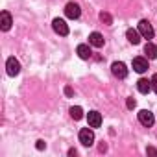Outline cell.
I'll return each instance as SVG.
<instances>
[{"label":"cell","instance_id":"20","mask_svg":"<svg viewBox=\"0 0 157 157\" xmlns=\"http://www.w3.org/2000/svg\"><path fill=\"white\" fill-rule=\"evenodd\" d=\"M35 148H37V150H44V148H46V144H44V140H37V144H35Z\"/></svg>","mask_w":157,"mask_h":157},{"label":"cell","instance_id":"22","mask_svg":"<svg viewBox=\"0 0 157 157\" xmlns=\"http://www.w3.org/2000/svg\"><path fill=\"white\" fill-rule=\"evenodd\" d=\"M65 94H67V96H72V89H70V87H65Z\"/></svg>","mask_w":157,"mask_h":157},{"label":"cell","instance_id":"7","mask_svg":"<svg viewBox=\"0 0 157 157\" xmlns=\"http://www.w3.org/2000/svg\"><path fill=\"white\" fill-rule=\"evenodd\" d=\"M6 70H8L10 76H17V74L21 72V63H19V59L10 57V59L6 61Z\"/></svg>","mask_w":157,"mask_h":157},{"label":"cell","instance_id":"21","mask_svg":"<svg viewBox=\"0 0 157 157\" xmlns=\"http://www.w3.org/2000/svg\"><path fill=\"white\" fill-rule=\"evenodd\" d=\"M146 151H148L150 155H157V150H155V148H151V146H148V150H146Z\"/></svg>","mask_w":157,"mask_h":157},{"label":"cell","instance_id":"10","mask_svg":"<svg viewBox=\"0 0 157 157\" xmlns=\"http://www.w3.org/2000/svg\"><path fill=\"white\" fill-rule=\"evenodd\" d=\"M11 24H13V21H11L10 11H2V13H0V28H2L4 32H8L11 28Z\"/></svg>","mask_w":157,"mask_h":157},{"label":"cell","instance_id":"1","mask_svg":"<svg viewBox=\"0 0 157 157\" xmlns=\"http://www.w3.org/2000/svg\"><path fill=\"white\" fill-rule=\"evenodd\" d=\"M139 33L144 37V39H153V35H155V32H153V26L146 21V19H142L140 22H139Z\"/></svg>","mask_w":157,"mask_h":157},{"label":"cell","instance_id":"2","mask_svg":"<svg viewBox=\"0 0 157 157\" xmlns=\"http://www.w3.org/2000/svg\"><path fill=\"white\" fill-rule=\"evenodd\" d=\"M80 142H82L83 146H93V144H94V133H93L91 126L80 129Z\"/></svg>","mask_w":157,"mask_h":157},{"label":"cell","instance_id":"19","mask_svg":"<svg viewBox=\"0 0 157 157\" xmlns=\"http://www.w3.org/2000/svg\"><path fill=\"white\" fill-rule=\"evenodd\" d=\"M151 89L155 91V94H157V74H153L151 76Z\"/></svg>","mask_w":157,"mask_h":157},{"label":"cell","instance_id":"3","mask_svg":"<svg viewBox=\"0 0 157 157\" xmlns=\"http://www.w3.org/2000/svg\"><path fill=\"white\" fill-rule=\"evenodd\" d=\"M139 122H140L142 126H146V128H151V126H153V122H155V117H153V113H151V111L142 109V111H139Z\"/></svg>","mask_w":157,"mask_h":157},{"label":"cell","instance_id":"18","mask_svg":"<svg viewBox=\"0 0 157 157\" xmlns=\"http://www.w3.org/2000/svg\"><path fill=\"white\" fill-rule=\"evenodd\" d=\"M126 105H128V109H135V105H137V102H135L133 98H128V100H126Z\"/></svg>","mask_w":157,"mask_h":157},{"label":"cell","instance_id":"23","mask_svg":"<svg viewBox=\"0 0 157 157\" xmlns=\"http://www.w3.org/2000/svg\"><path fill=\"white\" fill-rule=\"evenodd\" d=\"M76 153H78V151H76L74 148H70V150H68V155H76Z\"/></svg>","mask_w":157,"mask_h":157},{"label":"cell","instance_id":"5","mask_svg":"<svg viewBox=\"0 0 157 157\" xmlns=\"http://www.w3.org/2000/svg\"><path fill=\"white\" fill-rule=\"evenodd\" d=\"M65 15H67L68 19H80L82 10H80V6H78L76 2H68V4L65 6Z\"/></svg>","mask_w":157,"mask_h":157},{"label":"cell","instance_id":"16","mask_svg":"<svg viewBox=\"0 0 157 157\" xmlns=\"http://www.w3.org/2000/svg\"><path fill=\"white\" fill-rule=\"evenodd\" d=\"M70 117H72L74 120H80V118H83V109H82L80 105L70 107Z\"/></svg>","mask_w":157,"mask_h":157},{"label":"cell","instance_id":"6","mask_svg":"<svg viewBox=\"0 0 157 157\" xmlns=\"http://www.w3.org/2000/svg\"><path fill=\"white\" fill-rule=\"evenodd\" d=\"M52 28H54V32L57 33V35H68V26H67V22L63 21V19H54L52 21Z\"/></svg>","mask_w":157,"mask_h":157},{"label":"cell","instance_id":"8","mask_svg":"<svg viewBox=\"0 0 157 157\" xmlns=\"http://www.w3.org/2000/svg\"><path fill=\"white\" fill-rule=\"evenodd\" d=\"M133 70L139 72V74L146 72V70H148V59H146V57H135V59H133Z\"/></svg>","mask_w":157,"mask_h":157},{"label":"cell","instance_id":"17","mask_svg":"<svg viewBox=\"0 0 157 157\" xmlns=\"http://www.w3.org/2000/svg\"><path fill=\"white\" fill-rule=\"evenodd\" d=\"M100 21H102V22H105L107 26H109V24H113V17H111L109 13H105V11H102V13H100Z\"/></svg>","mask_w":157,"mask_h":157},{"label":"cell","instance_id":"12","mask_svg":"<svg viewBox=\"0 0 157 157\" xmlns=\"http://www.w3.org/2000/svg\"><path fill=\"white\" fill-rule=\"evenodd\" d=\"M137 89H139V93H142V94H148V93L151 91V80L148 82L146 78H140V80L137 82Z\"/></svg>","mask_w":157,"mask_h":157},{"label":"cell","instance_id":"14","mask_svg":"<svg viewBox=\"0 0 157 157\" xmlns=\"http://www.w3.org/2000/svg\"><path fill=\"white\" fill-rule=\"evenodd\" d=\"M144 54L148 56V59H157V44H153V43H146L144 44Z\"/></svg>","mask_w":157,"mask_h":157},{"label":"cell","instance_id":"9","mask_svg":"<svg viewBox=\"0 0 157 157\" xmlns=\"http://www.w3.org/2000/svg\"><path fill=\"white\" fill-rule=\"evenodd\" d=\"M87 120H89V126L91 128H100L102 126V115L98 111H89Z\"/></svg>","mask_w":157,"mask_h":157},{"label":"cell","instance_id":"13","mask_svg":"<svg viewBox=\"0 0 157 157\" xmlns=\"http://www.w3.org/2000/svg\"><path fill=\"white\" fill-rule=\"evenodd\" d=\"M126 37H128V41H129L131 44H139L142 35L139 33V30H133V28H129V30L126 32Z\"/></svg>","mask_w":157,"mask_h":157},{"label":"cell","instance_id":"11","mask_svg":"<svg viewBox=\"0 0 157 157\" xmlns=\"http://www.w3.org/2000/svg\"><path fill=\"white\" fill-rule=\"evenodd\" d=\"M104 35L102 33H98V32H93L91 35H89V44L91 46H96V48H102L104 46Z\"/></svg>","mask_w":157,"mask_h":157},{"label":"cell","instance_id":"4","mask_svg":"<svg viewBox=\"0 0 157 157\" xmlns=\"http://www.w3.org/2000/svg\"><path fill=\"white\" fill-rule=\"evenodd\" d=\"M111 72H113V76L118 78V80H124V78L128 76V68H126V65L122 61H115L111 65Z\"/></svg>","mask_w":157,"mask_h":157},{"label":"cell","instance_id":"15","mask_svg":"<svg viewBox=\"0 0 157 157\" xmlns=\"http://www.w3.org/2000/svg\"><path fill=\"white\" fill-rule=\"evenodd\" d=\"M76 52H78V56H80L82 59H89V57L93 56V52H91V48H89V44H78V48H76Z\"/></svg>","mask_w":157,"mask_h":157}]
</instances>
